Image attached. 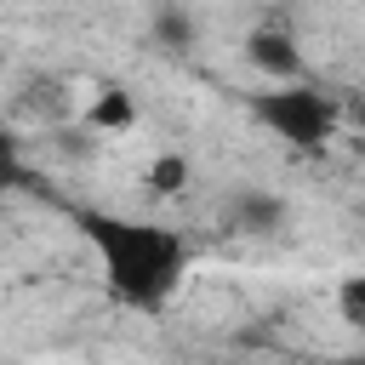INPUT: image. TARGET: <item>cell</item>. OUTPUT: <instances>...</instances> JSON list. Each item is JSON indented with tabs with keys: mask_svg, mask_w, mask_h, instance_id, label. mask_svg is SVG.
Masks as SVG:
<instances>
[{
	"mask_svg": "<svg viewBox=\"0 0 365 365\" xmlns=\"http://www.w3.org/2000/svg\"><path fill=\"white\" fill-rule=\"evenodd\" d=\"M86 245L103 262V285L114 291V302L154 314L171 302V291L188 274V240L165 222H143V217H120V211H80L74 217Z\"/></svg>",
	"mask_w": 365,
	"mask_h": 365,
	"instance_id": "6da1fadb",
	"label": "cell"
},
{
	"mask_svg": "<svg viewBox=\"0 0 365 365\" xmlns=\"http://www.w3.org/2000/svg\"><path fill=\"white\" fill-rule=\"evenodd\" d=\"M251 114L297 154H314L336 137V103L308 80H268V91H251Z\"/></svg>",
	"mask_w": 365,
	"mask_h": 365,
	"instance_id": "7a4b0ae2",
	"label": "cell"
},
{
	"mask_svg": "<svg viewBox=\"0 0 365 365\" xmlns=\"http://www.w3.org/2000/svg\"><path fill=\"white\" fill-rule=\"evenodd\" d=\"M245 63L262 74V80H302V46L291 29L279 23H257L245 34Z\"/></svg>",
	"mask_w": 365,
	"mask_h": 365,
	"instance_id": "3957f363",
	"label": "cell"
},
{
	"mask_svg": "<svg viewBox=\"0 0 365 365\" xmlns=\"http://www.w3.org/2000/svg\"><path fill=\"white\" fill-rule=\"evenodd\" d=\"M222 217H228V228L234 234H279L285 222H291V205L274 194V188H234L228 194V205H222Z\"/></svg>",
	"mask_w": 365,
	"mask_h": 365,
	"instance_id": "277c9868",
	"label": "cell"
},
{
	"mask_svg": "<svg viewBox=\"0 0 365 365\" xmlns=\"http://www.w3.org/2000/svg\"><path fill=\"white\" fill-rule=\"evenodd\" d=\"M143 120V108H137V97L125 91V86H97L91 91V103H86V125L91 131H103V137H120V131H131Z\"/></svg>",
	"mask_w": 365,
	"mask_h": 365,
	"instance_id": "5b68a950",
	"label": "cell"
},
{
	"mask_svg": "<svg viewBox=\"0 0 365 365\" xmlns=\"http://www.w3.org/2000/svg\"><path fill=\"white\" fill-rule=\"evenodd\" d=\"M188 177H194V160L188 154H154V165H148V194L154 200H177L182 188H188Z\"/></svg>",
	"mask_w": 365,
	"mask_h": 365,
	"instance_id": "8992f818",
	"label": "cell"
},
{
	"mask_svg": "<svg viewBox=\"0 0 365 365\" xmlns=\"http://www.w3.org/2000/svg\"><path fill=\"white\" fill-rule=\"evenodd\" d=\"M154 40L171 46V51H188V46H194V17H188L177 0H160V6H154Z\"/></svg>",
	"mask_w": 365,
	"mask_h": 365,
	"instance_id": "52a82bcc",
	"label": "cell"
},
{
	"mask_svg": "<svg viewBox=\"0 0 365 365\" xmlns=\"http://www.w3.org/2000/svg\"><path fill=\"white\" fill-rule=\"evenodd\" d=\"M336 319H342L348 331H359V336H365V268L336 279Z\"/></svg>",
	"mask_w": 365,
	"mask_h": 365,
	"instance_id": "ba28073f",
	"label": "cell"
}]
</instances>
